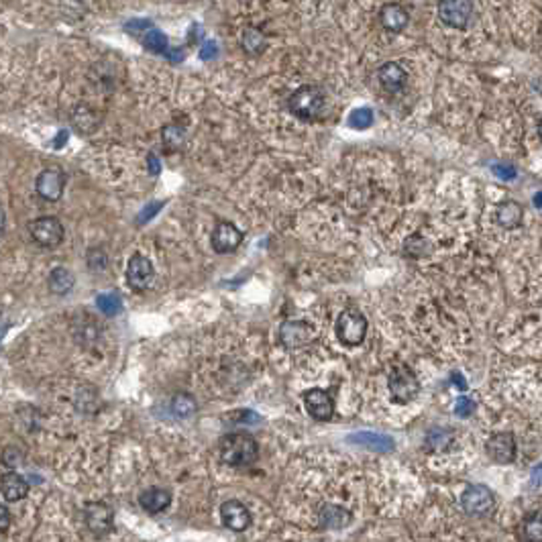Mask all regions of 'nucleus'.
Segmentation results:
<instances>
[{
    "label": "nucleus",
    "instance_id": "nucleus-39",
    "mask_svg": "<svg viewBox=\"0 0 542 542\" xmlns=\"http://www.w3.org/2000/svg\"><path fill=\"white\" fill-rule=\"evenodd\" d=\"M11 528V514L6 510V505L0 503V532H6Z\"/></svg>",
    "mask_w": 542,
    "mask_h": 542
},
{
    "label": "nucleus",
    "instance_id": "nucleus-42",
    "mask_svg": "<svg viewBox=\"0 0 542 542\" xmlns=\"http://www.w3.org/2000/svg\"><path fill=\"white\" fill-rule=\"evenodd\" d=\"M141 29H151V21H131V22H126V31H141Z\"/></svg>",
    "mask_w": 542,
    "mask_h": 542
},
{
    "label": "nucleus",
    "instance_id": "nucleus-29",
    "mask_svg": "<svg viewBox=\"0 0 542 542\" xmlns=\"http://www.w3.org/2000/svg\"><path fill=\"white\" fill-rule=\"evenodd\" d=\"M143 45H145V49L153 51V53H159V55H166L167 47H169L166 35H164L161 31L153 29V27H151V29L145 33V37H143Z\"/></svg>",
    "mask_w": 542,
    "mask_h": 542
},
{
    "label": "nucleus",
    "instance_id": "nucleus-37",
    "mask_svg": "<svg viewBox=\"0 0 542 542\" xmlns=\"http://www.w3.org/2000/svg\"><path fill=\"white\" fill-rule=\"evenodd\" d=\"M494 173H496L500 180H505V182H510V180L516 178V169H514V166H510V164H496V166H494Z\"/></svg>",
    "mask_w": 542,
    "mask_h": 542
},
{
    "label": "nucleus",
    "instance_id": "nucleus-6",
    "mask_svg": "<svg viewBox=\"0 0 542 542\" xmlns=\"http://www.w3.org/2000/svg\"><path fill=\"white\" fill-rule=\"evenodd\" d=\"M29 232L33 237V241L37 245H41L45 249H53L58 245H62L63 234V225L55 218V216H41V218H35L31 225H29Z\"/></svg>",
    "mask_w": 542,
    "mask_h": 542
},
{
    "label": "nucleus",
    "instance_id": "nucleus-7",
    "mask_svg": "<svg viewBox=\"0 0 542 542\" xmlns=\"http://www.w3.org/2000/svg\"><path fill=\"white\" fill-rule=\"evenodd\" d=\"M153 277H155L153 263L147 259L145 255L135 253L128 259V265H126V284H128V288L135 290V292H145V290L151 288Z\"/></svg>",
    "mask_w": 542,
    "mask_h": 542
},
{
    "label": "nucleus",
    "instance_id": "nucleus-25",
    "mask_svg": "<svg viewBox=\"0 0 542 542\" xmlns=\"http://www.w3.org/2000/svg\"><path fill=\"white\" fill-rule=\"evenodd\" d=\"M74 125H76V128L80 131V133H92L96 126H98V123H100V117L90 108V106H86V105H80L76 110H74Z\"/></svg>",
    "mask_w": 542,
    "mask_h": 542
},
{
    "label": "nucleus",
    "instance_id": "nucleus-21",
    "mask_svg": "<svg viewBox=\"0 0 542 542\" xmlns=\"http://www.w3.org/2000/svg\"><path fill=\"white\" fill-rule=\"evenodd\" d=\"M0 494L6 501H19L29 494V483L17 471H8L0 480Z\"/></svg>",
    "mask_w": 542,
    "mask_h": 542
},
{
    "label": "nucleus",
    "instance_id": "nucleus-40",
    "mask_svg": "<svg viewBox=\"0 0 542 542\" xmlns=\"http://www.w3.org/2000/svg\"><path fill=\"white\" fill-rule=\"evenodd\" d=\"M161 206H164V202H157L155 206H153V204H149V206H147V209L141 212V216H139V223H141V225H143V223H147V220H149V218H151V216H153L157 210L161 209Z\"/></svg>",
    "mask_w": 542,
    "mask_h": 542
},
{
    "label": "nucleus",
    "instance_id": "nucleus-4",
    "mask_svg": "<svg viewBox=\"0 0 542 542\" xmlns=\"http://www.w3.org/2000/svg\"><path fill=\"white\" fill-rule=\"evenodd\" d=\"M461 508L467 516L487 518L496 510V496L485 485H467L461 494Z\"/></svg>",
    "mask_w": 542,
    "mask_h": 542
},
{
    "label": "nucleus",
    "instance_id": "nucleus-12",
    "mask_svg": "<svg viewBox=\"0 0 542 542\" xmlns=\"http://www.w3.org/2000/svg\"><path fill=\"white\" fill-rule=\"evenodd\" d=\"M210 243H212V249L216 251V253L227 255V253L239 249V245L243 243V232H241L239 227H234L232 223H229V220H220L212 229Z\"/></svg>",
    "mask_w": 542,
    "mask_h": 542
},
{
    "label": "nucleus",
    "instance_id": "nucleus-13",
    "mask_svg": "<svg viewBox=\"0 0 542 542\" xmlns=\"http://www.w3.org/2000/svg\"><path fill=\"white\" fill-rule=\"evenodd\" d=\"M487 457L498 465H510L516 459V438L512 432H496L485 444Z\"/></svg>",
    "mask_w": 542,
    "mask_h": 542
},
{
    "label": "nucleus",
    "instance_id": "nucleus-46",
    "mask_svg": "<svg viewBox=\"0 0 542 542\" xmlns=\"http://www.w3.org/2000/svg\"><path fill=\"white\" fill-rule=\"evenodd\" d=\"M534 206H536V209L541 206V194H536V196H534Z\"/></svg>",
    "mask_w": 542,
    "mask_h": 542
},
{
    "label": "nucleus",
    "instance_id": "nucleus-20",
    "mask_svg": "<svg viewBox=\"0 0 542 542\" xmlns=\"http://www.w3.org/2000/svg\"><path fill=\"white\" fill-rule=\"evenodd\" d=\"M171 503V494L164 487H149L139 496V505L147 514H161Z\"/></svg>",
    "mask_w": 542,
    "mask_h": 542
},
{
    "label": "nucleus",
    "instance_id": "nucleus-19",
    "mask_svg": "<svg viewBox=\"0 0 542 542\" xmlns=\"http://www.w3.org/2000/svg\"><path fill=\"white\" fill-rule=\"evenodd\" d=\"M349 442H353L357 447H365V449H371V451H377V453H392L396 442L394 438L388 437V435H381V432H357V435H351L347 438Z\"/></svg>",
    "mask_w": 542,
    "mask_h": 542
},
{
    "label": "nucleus",
    "instance_id": "nucleus-38",
    "mask_svg": "<svg viewBox=\"0 0 542 542\" xmlns=\"http://www.w3.org/2000/svg\"><path fill=\"white\" fill-rule=\"evenodd\" d=\"M216 53H218L216 43L206 41L202 45V49H200V60H212V58H216Z\"/></svg>",
    "mask_w": 542,
    "mask_h": 542
},
{
    "label": "nucleus",
    "instance_id": "nucleus-28",
    "mask_svg": "<svg viewBox=\"0 0 542 542\" xmlns=\"http://www.w3.org/2000/svg\"><path fill=\"white\" fill-rule=\"evenodd\" d=\"M161 141L167 151H180L186 141V128L180 125H166L161 131Z\"/></svg>",
    "mask_w": 542,
    "mask_h": 542
},
{
    "label": "nucleus",
    "instance_id": "nucleus-18",
    "mask_svg": "<svg viewBox=\"0 0 542 542\" xmlns=\"http://www.w3.org/2000/svg\"><path fill=\"white\" fill-rule=\"evenodd\" d=\"M379 22H381V27H383L388 33H402V31L408 27V22H410V15H408V11H406L402 4L390 2V4H383V6H381V11H379Z\"/></svg>",
    "mask_w": 542,
    "mask_h": 542
},
{
    "label": "nucleus",
    "instance_id": "nucleus-34",
    "mask_svg": "<svg viewBox=\"0 0 542 542\" xmlns=\"http://www.w3.org/2000/svg\"><path fill=\"white\" fill-rule=\"evenodd\" d=\"M451 438H453V430L451 428H435V430L428 432V444L432 449H442V447H447L451 442Z\"/></svg>",
    "mask_w": 542,
    "mask_h": 542
},
{
    "label": "nucleus",
    "instance_id": "nucleus-11",
    "mask_svg": "<svg viewBox=\"0 0 542 542\" xmlns=\"http://www.w3.org/2000/svg\"><path fill=\"white\" fill-rule=\"evenodd\" d=\"M302 399H304V406L308 410V414L318 420V422H329L333 420L334 416V402L333 396L326 392V390H320V388H312V390H306L302 394Z\"/></svg>",
    "mask_w": 542,
    "mask_h": 542
},
{
    "label": "nucleus",
    "instance_id": "nucleus-36",
    "mask_svg": "<svg viewBox=\"0 0 542 542\" xmlns=\"http://www.w3.org/2000/svg\"><path fill=\"white\" fill-rule=\"evenodd\" d=\"M88 265L94 271H103L106 267V253L103 249H90Z\"/></svg>",
    "mask_w": 542,
    "mask_h": 542
},
{
    "label": "nucleus",
    "instance_id": "nucleus-17",
    "mask_svg": "<svg viewBox=\"0 0 542 542\" xmlns=\"http://www.w3.org/2000/svg\"><path fill=\"white\" fill-rule=\"evenodd\" d=\"M351 522V512L338 503H324L318 512V524L322 530H343Z\"/></svg>",
    "mask_w": 542,
    "mask_h": 542
},
{
    "label": "nucleus",
    "instance_id": "nucleus-32",
    "mask_svg": "<svg viewBox=\"0 0 542 542\" xmlns=\"http://www.w3.org/2000/svg\"><path fill=\"white\" fill-rule=\"evenodd\" d=\"M374 125V110L371 108H355L353 112L349 114V126L353 128H367Z\"/></svg>",
    "mask_w": 542,
    "mask_h": 542
},
{
    "label": "nucleus",
    "instance_id": "nucleus-27",
    "mask_svg": "<svg viewBox=\"0 0 542 542\" xmlns=\"http://www.w3.org/2000/svg\"><path fill=\"white\" fill-rule=\"evenodd\" d=\"M171 412L178 418H182V420L192 418L198 412V402L190 394L180 392V394H176V396L171 397Z\"/></svg>",
    "mask_w": 542,
    "mask_h": 542
},
{
    "label": "nucleus",
    "instance_id": "nucleus-35",
    "mask_svg": "<svg viewBox=\"0 0 542 542\" xmlns=\"http://www.w3.org/2000/svg\"><path fill=\"white\" fill-rule=\"evenodd\" d=\"M475 408H477V404L471 397H459L455 404V414L461 418H469L475 412Z\"/></svg>",
    "mask_w": 542,
    "mask_h": 542
},
{
    "label": "nucleus",
    "instance_id": "nucleus-1",
    "mask_svg": "<svg viewBox=\"0 0 542 542\" xmlns=\"http://www.w3.org/2000/svg\"><path fill=\"white\" fill-rule=\"evenodd\" d=\"M218 457L229 467H251L259 459V444L249 432H229L218 442Z\"/></svg>",
    "mask_w": 542,
    "mask_h": 542
},
{
    "label": "nucleus",
    "instance_id": "nucleus-45",
    "mask_svg": "<svg viewBox=\"0 0 542 542\" xmlns=\"http://www.w3.org/2000/svg\"><path fill=\"white\" fill-rule=\"evenodd\" d=\"M4 225H6V214H4V209L0 206V230H4Z\"/></svg>",
    "mask_w": 542,
    "mask_h": 542
},
{
    "label": "nucleus",
    "instance_id": "nucleus-44",
    "mask_svg": "<svg viewBox=\"0 0 542 542\" xmlns=\"http://www.w3.org/2000/svg\"><path fill=\"white\" fill-rule=\"evenodd\" d=\"M453 377H455V379H457V381H455V383H457V385H459L461 390H465V388H467V383H465V377H461L459 374H453Z\"/></svg>",
    "mask_w": 542,
    "mask_h": 542
},
{
    "label": "nucleus",
    "instance_id": "nucleus-5",
    "mask_svg": "<svg viewBox=\"0 0 542 542\" xmlns=\"http://www.w3.org/2000/svg\"><path fill=\"white\" fill-rule=\"evenodd\" d=\"M388 385H390L392 399L396 404H408V402L416 399L418 394H420V381H418L416 374L404 363H399L392 369Z\"/></svg>",
    "mask_w": 542,
    "mask_h": 542
},
{
    "label": "nucleus",
    "instance_id": "nucleus-14",
    "mask_svg": "<svg viewBox=\"0 0 542 542\" xmlns=\"http://www.w3.org/2000/svg\"><path fill=\"white\" fill-rule=\"evenodd\" d=\"M63 186H65V176L60 167H47L43 169L37 178V194L47 202H58L62 198Z\"/></svg>",
    "mask_w": 542,
    "mask_h": 542
},
{
    "label": "nucleus",
    "instance_id": "nucleus-41",
    "mask_svg": "<svg viewBox=\"0 0 542 542\" xmlns=\"http://www.w3.org/2000/svg\"><path fill=\"white\" fill-rule=\"evenodd\" d=\"M166 58L169 60V62H173V63L182 62V60H184V49H180V47H176V49H169V47H167Z\"/></svg>",
    "mask_w": 542,
    "mask_h": 542
},
{
    "label": "nucleus",
    "instance_id": "nucleus-9",
    "mask_svg": "<svg viewBox=\"0 0 542 542\" xmlns=\"http://www.w3.org/2000/svg\"><path fill=\"white\" fill-rule=\"evenodd\" d=\"M84 520L90 532H94L96 536H105L114 528V512L105 501H92L84 510Z\"/></svg>",
    "mask_w": 542,
    "mask_h": 542
},
{
    "label": "nucleus",
    "instance_id": "nucleus-22",
    "mask_svg": "<svg viewBox=\"0 0 542 542\" xmlns=\"http://www.w3.org/2000/svg\"><path fill=\"white\" fill-rule=\"evenodd\" d=\"M496 218H498V225L503 229H518L524 218V209L516 200H503L496 209Z\"/></svg>",
    "mask_w": 542,
    "mask_h": 542
},
{
    "label": "nucleus",
    "instance_id": "nucleus-30",
    "mask_svg": "<svg viewBox=\"0 0 542 542\" xmlns=\"http://www.w3.org/2000/svg\"><path fill=\"white\" fill-rule=\"evenodd\" d=\"M404 251H406L410 257H426V255H430V253H432V247H430V243H428L424 237H420V234H412V237H408V239H406V243H404Z\"/></svg>",
    "mask_w": 542,
    "mask_h": 542
},
{
    "label": "nucleus",
    "instance_id": "nucleus-31",
    "mask_svg": "<svg viewBox=\"0 0 542 542\" xmlns=\"http://www.w3.org/2000/svg\"><path fill=\"white\" fill-rule=\"evenodd\" d=\"M96 306L106 316H117V314L121 312V308H123V302H121L119 293H100L96 298Z\"/></svg>",
    "mask_w": 542,
    "mask_h": 542
},
{
    "label": "nucleus",
    "instance_id": "nucleus-33",
    "mask_svg": "<svg viewBox=\"0 0 542 542\" xmlns=\"http://www.w3.org/2000/svg\"><path fill=\"white\" fill-rule=\"evenodd\" d=\"M230 424H245V426H253V424H261L263 418L259 416L257 412L253 410H234V412H229V416L225 418Z\"/></svg>",
    "mask_w": 542,
    "mask_h": 542
},
{
    "label": "nucleus",
    "instance_id": "nucleus-3",
    "mask_svg": "<svg viewBox=\"0 0 542 542\" xmlns=\"http://www.w3.org/2000/svg\"><path fill=\"white\" fill-rule=\"evenodd\" d=\"M334 333L336 338L345 345V347H357L365 341L367 334V318L365 314L357 308H347L338 314L336 322H334Z\"/></svg>",
    "mask_w": 542,
    "mask_h": 542
},
{
    "label": "nucleus",
    "instance_id": "nucleus-15",
    "mask_svg": "<svg viewBox=\"0 0 542 542\" xmlns=\"http://www.w3.org/2000/svg\"><path fill=\"white\" fill-rule=\"evenodd\" d=\"M220 520L230 532H245L251 526V512L239 500H229L220 505Z\"/></svg>",
    "mask_w": 542,
    "mask_h": 542
},
{
    "label": "nucleus",
    "instance_id": "nucleus-23",
    "mask_svg": "<svg viewBox=\"0 0 542 542\" xmlns=\"http://www.w3.org/2000/svg\"><path fill=\"white\" fill-rule=\"evenodd\" d=\"M241 47L249 55H261L267 47V39L257 27H245L243 33H241Z\"/></svg>",
    "mask_w": 542,
    "mask_h": 542
},
{
    "label": "nucleus",
    "instance_id": "nucleus-24",
    "mask_svg": "<svg viewBox=\"0 0 542 542\" xmlns=\"http://www.w3.org/2000/svg\"><path fill=\"white\" fill-rule=\"evenodd\" d=\"M518 536L522 541L528 542H541L542 541V514L541 510H536L532 516L524 518V522L518 528Z\"/></svg>",
    "mask_w": 542,
    "mask_h": 542
},
{
    "label": "nucleus",
    "instance_id": "nucleus-8",
    "mask_svg": "<svg viewBox=\"0 0 542 542\" xmlns=\"http://www.w3.org/2000/svg\"><path fill=\"white\" fill-rule=\"evenodd\" d=\"M473 15V0H438V19L451 29H465Z\"/></svg>",
    "mask_w": 542,
    "mask_h": 542
},
{
    "label": "nucleus",
    "instance_id": "nucleus-26",
    "mask_svg": "<svg viewBox=\"0 0 542 542\" xmlns=\"http://www.w3.org/2000/svg\"><path fill=\"white\" fill-rule=\"evenodd\" d=\"M74 288V275L65 267H55L49 273V290L58 296H63Z\"/></svg>",
    "mask_w": 542,
    "mask_h": 542
},
{
    "label": "nucleus",
    "instance_id": "nucleus-16",
    "mask_svg": "<svg viewBox=\"0 0 542 542\" xmlns=\"http://www.w3.org/2000/svg\"><path fill=\"white\" fill-rule=\"evenodd\" d=\"M377 78H379V84L381 88L388 92V94H397L406 88L408 84V72L396 62H388L383 63L377 72Z\"/></svg>",
    "mask_w": 542,
    "mask_h": 542
},
{
    "label": "nucleus",
    "instance_id": "nucleus-43",
    "mask_svg": "<svg viewBox=\"0 0 542 542\" xmlns=\"http://www.w3.org/2000/svg\"><path fill=\"white\" fill-rule=\"evenodd\" d=\"M147 161H149V171H151L153 176H157V173H159V169H161V166H159V159H157L155 155H149V157H147Z\"/></svg>",
    "mask_w": 542,
    "mask_h": 542
},
{
    "label": "nucleus",
    "instance_id": "nucleus-2",
    "mask_svg": "<svg viewBox=\"0 0 542 542\" xmlns=\"http://www.w3.org/2000/svg\"><path fill=\"white\" fill-rule=\"evenodd\" d=\"M288 108L296 119L314 123L324 114L326 94L320 86H302L288 98Z\"/></svg>",
    "mask_w": 542,
    "mask_h": 542
},
{
    "label": "nucleus",
    "instance_id": "nucleus-10",
    "mask_svg": "<svg viewBox=\"0 0 542 542\" xmlns=\"http://www.w3.org/2000/svg\"><path fill=\"white\" fill-rule=\"evenodd\" d=\"M279 336L286 349L296 351L300 347H306L308 343H312L316 336V329L312 324L304 322V320H288L282 324L279 329Z\"/></svg>",
    "mask_w": 542,
    "mask_h": 542
}]
</instances>
